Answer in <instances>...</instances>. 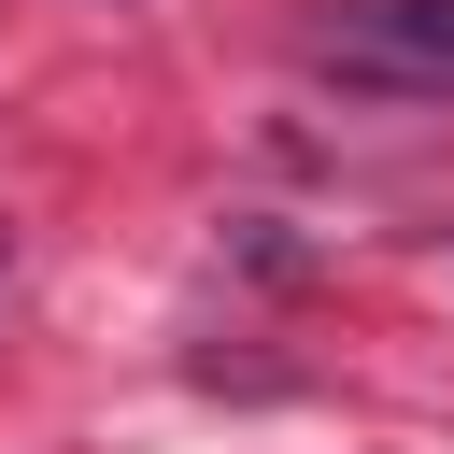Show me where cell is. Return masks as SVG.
<instances>
[{"instance_id":"6da1fadb","label":"cell","mask_w":454,"mask_h":454,"mask_svg":"<svg viewBox=\"0 0 454 454\" xmlns=\"http://www.w3.org/2000/svg\"><path fill=\"white\" fill-rule=\"evenodd\" d=\"M312 57L383 99H454V0H340L312 28Z\"/></svg>"},{"instance_id":"7a4b0ae2","label":"cell","mask_w":454,"mask_h":454,"mask_svg":"<svg viewBox=\"0 0 454 454\" xmlns=\"http://www.w3.org/2000/svg\"><path fill=\"white\" fill-rule=\"evenodd\" d=\"M0 298H14V241H0Z\"/></svg>"}]
</instances>
